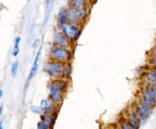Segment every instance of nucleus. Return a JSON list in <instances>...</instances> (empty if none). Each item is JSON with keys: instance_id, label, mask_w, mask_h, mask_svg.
I'll return each instance as SVG.
<instances>
[{"instance_id": "f257e3e1", "label": "nucleus", "mask_w": 156, "mask_h": 129, "mask_svg": "<svg viewBox=\"0 0 156 129\" xmlns=\"http://www.w3.org/2000/svg\"><path fill=\"white\" fill-rule=\"evenodd\" d=\"M69 89V81L62 78L50 80L48 83V100L54 105L59 106Z\"/></svg>"}, {"instance_id": "f03ea898", "label": "nucleus", "mask_w": 156, "mask_h": 129, "mask_svg": "<svg viewBox=\"0 0 156 129\" xmlns=\"http://www.w3.org/2000/svg\"><path fill=\"white\" fill-rule=\"evenodd\" d=\"M72 59V51L70 48L52 46L49 53V60L60 63L70 62Z\"/></svg>"}, {"instance_id": "7ed1b4c3", "label": "nucleus", "mask_w": 156, "mask_h": 129, "mask_svg": "<svg viewBox=\"0 0 156 129\" xmlns=\"http://www.w3.org/2000/svg\"><path fill=\"white\" fill-rule=\"evenodd\" d=\"M62 67H63L62 63L49 60L48 62H45L43 70L51 80H56L62 77Z\"/></svg>"}, {"instance_id": "20e7f679", "label": "nucleus", "mask_w": 156, "mask_h": 129, "mask_svg": "<svg viewBox=\"0 0 156 129\" xmlns=\"http://www.w3.org/2000/svg\"><path fill=\"white\" fill-rule=\"evenodd\" d=\"M71 43H75L81 34V28L69 23H65L59 30Z\"/></svg>"}, {"instance_id": "39448f33", "label": "nucleus", "mask_w": 156, "mask_h": 129, "mask_svg": "<svg viewBox=\"0 0 156 129\" xmlns=\"http://www.w3.org/2000/svg\"><path fill=\"white\" fill-rule=\"evenodd\" d=\"M52 44H53V46L62 47V48H70V46L72 44V43L68 39L60 30L54 32L53 38H52Z\"/></svg>"}, {"instance_id": "423d86ee", "label": "nucleus", "mask_w": 156, "mask_h": 129, "mask_svg": "<svg viewBox=\"0 0 156 129\" xmlns=\"http://www.w3.org/2000/svg\"><path fill=\"white\" fill-rule=\"evenodd\" d=\"M124 119L128 121V123L130 124L134 129H139L142 124L141 120L134 113L132 110L128 111V112L125 113V116Z\"/></svg>"}, {"instance_id": "0eeeda50", "label": "nucleus", "mask_w": 156, "mask_h": 129, "mask_svg": "<svg viewBox=\"0 0 156 129\" xmlns=\"http://www.w3.org/2000/svg\"><path fill=\"white\" fill-rule=\"evenodd\" d=\"M66 17H67V23H72L74 25H76V26H79V27L83 23L78 17L75 10L71 9V8H68L67 9V11H66Z\"/></svg>"}, {"instance_id": "6e6552de", "label": "nucleus", "mask_w": 156, "mask_h": 129, "mask_svg": "<svg viewBox=\"0 0 156 129\" xmlns=\"http://www.w3.org/2000/svg\"><path fill=\"white\" fill-rule=\"evenodd\" d=\"M141 98L145 101H147L148 104H150L153 107L156 105V101L154 100V96L153 90L151 89L150 85L148 87L145 88V89L142 91V93H141Z\"/></svg>"}, {"instance_id": "1a4fd4ad", "label": "nucleus", "mask_w": 156, "mask_h": 129, "mask_svg": "<svg viewBox=\"0 0 156 129\" xmlns=\"http://www.w3.org/2000/svg\"><path fill=\"white\" fill-rule=\"evenodd\" d=\"M41 55H42V52H41V50H39L37 51L36 56H35L32 67H31L30 70V73H29L28 75V81L32 80L34 76L36 75V74L37 73V70H38L39 68V63H40V60H41Z\"/></svg>"}, {"instance_id": "9d476101", "label": "nucleus", "mask_w": 156, "mask_h": 129, "mask_svg": "<svg viewBox=\"0 0 156 129\" xmlns=\"http://www.w3.org/2000/svg\"><path fill=\"white\" fill-rule=\"evenodd\" d=\"M56 116L50 113H43L40 115V120H42L43 122H44L50 128H51L54 124H55V120H56Z\"/></svg>"}, {"instance_id": "9b49d317", "label": "nucleus", "mask_w": 156, "mask_h": 129, "mask_svg": "<svg viewBox=\"0 0 156 129\" xmlns=\"http://www.w3.org/2000/svg\"><path fill=\"white\" fill-rule=\"evenodd\" d=\"M66 8H62L61 10L59 11L58 14H57V19H56V25L57 28L61 29V27L65 23H67V17H66Z\"/></svg>"}, {"instance_id": "f8f14e48", "label": "nucleus", "mask_w": 156, "mask_h": 129, "mask_svg": "<svg viewBox=\"0 0 156 129\" xmlns=\"http://www.w3.org/2000/svg\"><path fill=\"white\" fill-rule=\"evenodd\" d=\"M72 71L73 68L71 62L64 63L63 64V67H62L61 78L64 79V80H67V81H69V79L71 77V75H72Z\"/></svg>"}, {"instance_id": "ddd939ff", "label": "nucleus", "mask_w": 156, "mask_h": 129, "mask_svg": "<svg viewBox=\"0 0 156 129\" xmlns=\"http://www.w3.org/2000/svg\"><path fill=\"white\" fill-rule=\"evenodd\" d=\"M69 8L71 9H85L86 0H68Z\"/></svg>"}, {"instance_id": "4468645a", "label": "nucleus", "mask_w": 156, "mask_h": 129, "mask_svg": "<svg viewBox=\"0 0 156 129\" xmlns=\"http://www.w3.org/2000/svg\"><path fill=\"white\" fill-rule=\"evenodd\" d=\"M20 42H21V37H17L15 41H14V47H13V50H12V53H11L12 56H14V57L17 56L18 54H19V51H20V49H19Z\"/></svg>"}, {"instance_id": "2eb2a0df", "label": "nucleus", "mask_w": 156, "mask_h": 129, "mask_svg": "<svg viewBox=\"0 0 156 129\" xmlns=\"http://www.w3.org/2000/svg\"><path fill=\"white\" fill-rule=\"evenodd\" d=\"M118 128L119 129H134L128 121L124 119V117L121 118L118 121Z\"/></svg>"}, {"instance_id": "dca6fc26", "label": "nucleus", "mask_w": 156, "mask_h": 129, "mask_svg": "<svg viewBox=\"0 0 156 129\" xmlns=\"http://www.w3.org/2000/svg\"><path fill=\"white\" fill-rule=\"evenodd\" d=\"M76 15L78 16V17L83 22L84 20L87 18V16H88V11H87V9H74Z\"/></svg>"}, {"instance_id": "f3484780", "label": "nucleus", "mask_w": 156, "mask_h": 129, "mask_svg": "<svg viewBox=\"0 0 156 129\" xmlns=\"http://www.w3.org/2000/svg\"><path fill=\"white\" fill-rule=\"evenodd\" d=\"M50 104H51V102H50L48 99H43L41 102H40V107L42 108V110H43V113H44L47 109H48V107H50Z\"/></svg>"}, {"instance_id": "a211bd4d", "label": "nucleus", "mask_w": 156, "mask_h": 129, "mask_svg": "<svg viewBox=\"0 0 156 129\" xmlns=\"http://www.w3.org/2000/svg\"><path fill=\"white\" fill-rule=\"evenodd\" d=\"M18 68H19V62L16 61L12 63L11 65V76H16V75L17 73V70H18Z\"/></svg>"}, {"instance_id": "6ab92c4d", "label": "nucleus", "mask_w": 156, "mask_h": 129, "mask_svg": "<svg viewBox=\"0 0 156 129\" xmlns=\"http://www.w3.org/2000/svg\"><path fill=\"white\" fill-rule=\"evenodd\" d=\"M30 108V111L33 113H35V114L41 115V114L43 113V110H42V108L40 107V106H36V105H34V106H31Z\"/></svg>"}, {"instance_id": "aec40b11", "label": "nucleus", "mask_w": 156, "mask_h": 129, "mask_svg": "<svg viewBox=\"0 0 156 129\" xmlns=\"http://www.w3.org/2000/svg\"><path fill=\"white\" fill-rule=\"evenodd\" d=\"M37 129H50L44 122H43L42 120H39V122L37 125Z\"/></svg>"}, {"instance_id": "412c9836", "label": "nucleus", "mask_w": 156, "mask_h": 129, "mask_svg": "<svg viewBox=\"0 0 156 129\" xmlns=\"http://www.w3.org/2000/svg\"><path fill=\"white\" fill-rule=\"evenodd\" d=\"M39 44H40V39L37 38V39H35L33 41V44H32V48H33V49H37V47L39 46Z\"/></svg>"}, {"instance_id": "4be33fe9", "label": "nucleus", "mask_w": 156, "mask_h": 129, "mask_svg": "<svg viewBox=\"0 0 156 129\" xmlns=\"http://www.w3.org/2000/svg\"><path fill=\"white\" fill-rule=\"evenodd\" d=\"M50 2L51 0H45V8H46V11L49 9V7L50 5Z\"/></svg>"}, {"instance_id": "5701e85b", "label": "nucleus", "mask_w": 156, "mask_h": 129, "mask_svg": "<svg viewBox=\"0 0 156 129\" xmlns=\"http://www.w3.org/2000/svg\"><path fill=\"white\" fill-rule=\"evenodd\" d=\"M151 89H152V90H153V94H154V100H155L156 101V88H154V87H152V86H150Z\"/></svg>"}, {"instance_id": "b1692460", "label": "nucleus", "mask_w": 156, "mask_h": 129, "mask_svg": "<svg viewBox=\"0 0 156 129\" xmlns=\"http://www.w3.org/2000/svg\"><path fill=\"white\" fill-rule=\"evenodd\" d=\"M3 112H4V106H3V105H1V106H0V117L2 116Z\"/></svg>"}, {"instance_id": "393cba45", "label": "nucleus", "mask_w": 156, "mask_h": 129, "mask_svg": "<svg viewBox=\"0 0 156 129\" xmlns=\"http://www.w3.org/2000/svg\"><path fill=\"white\" fill-rule=\"evenodd\" d=\"M3 96H4V91L2 89H0V100H1V98L3 97Z\"/></svg>"}, {"instance_id": "a878e982", "label": "nucleus", "mask_w": 156, "mask_h": 129, "mask_svg": "<svg viewBox=\"0 0 156 129\" xmlns=\"http://www.w3.org/2000/svg\"><path fill=\"white\" fill-rule=\"evenodd\" d=\"M0 129H4V127H3V121H2V120L0 121Z\"/></svg>"}, {"instance_id": "bb28decb", "label": "nucleus", "mask_w": 156, "mask_h": 129, "mask_svg": "<svg viewBox=\"0 0 156 129\" xmlns=\"http://www.w3.org/2000/svg\"><path fill=\"white\" fill-rule=\"evenodd\" d=\"M154 56H156V46L155 48H154Z\"/></svg>"}, {"instance_id": "cd10ccee", "label": "nucleus", "mask_w": 156, "mask_h": 129, "mask_svg": "<svg viewBox=\"0 0 156 129\" xmlns=\"http://www.w3.org/2000/svg\"><path fill=\"white\" fill-rule=\"evenodd\" d=\"M116 129H119V128H118V127H117V128Z\"/></svg>"}]
</instances>
